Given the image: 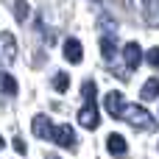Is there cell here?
I'll list each match as a JSON object with an SVG mask.
<instances>
[{
  "instance_id": "6da1fadb",
  "label": "cell",
  "mask_w": 159,
  "mask_h": 159,
  "mask_svg": "<svg viewBox=\"0 0 159 159\" xmlns=\"http://www.w3.org/2000/svg\"><path fill=\"white\" fill-rule=\"evenodd\" d=\"M123 120H129V126L134 129H143V131H157V120L151 112H145L143 106H129L123 112Z\"/></svg>"
},
{
  "instance_id": "7a4b0ae2",
  "label": "cell",
  "mask_w": 159,
  "mask_h": 159,
  "mask_svg": "<svg viewBox=\"0 0 159 159\" xmlns=\"http://www.w3.org/2000/svg\"><path fill=\"white\" fill-rule=\"evenodd\" d=\"M0 61L3 64H14L17 61V42L11 34H0Z\"/></svg>"
},
{
  "instance_id": "3957f363",
  "label": "cell",
  "mask_w": 159,
  "mask_h": 159,
  "mask_svg": "<svg viewBox=\"0 0 159 159\" xmlns=\"http://www.w3.org/2000/svg\"><path fill=\"white\" fill-rule=\"evenodd\" d=\"M78 123L84 129H89V131L98 129V106H95V101H87V106L78 112Z\"/></svg>"
},
{
  "instance_id": "277c9868",
  "label": "cell",
  "mask_w": 159,
  "mask_h": 159,
  "mask_svg": "<svg viewBox=\"0 0 159 159\" xmlns=\"http://www.w3.org/2000/svg\"><path fill=\"white\" fill-rule=\"evenodd\" d=\"M103 106H106V112H109L112 117H123V112H126V106H123V95H120L117 89L106 92V98H103Z\"/></svg>"
},
{
  "instance_id": "5b68a950",
  "label": "cell",
  "mask_w": 159,
  "mask_h": 159,
  "mask_svg": "<svg viewBox=\"0 0 159 159\" xmlns=\"http://www.w3.org/2000/svg\"><path fill=\"white\" fill-rule=\"evenodd\" d=\"M31 131H34V137H39V140H53V126H50V120H48L45 115H36V117H34Z\"/></svg>"
},
{
  "instance_id": "8992f818",
  "label": "cell",
  "mask_w": 159,
  "mask_h": 159,
  "mask_svg": "<svg viewBox=\"0 0 159 159\" xmlns=\"http://www.w3.org/2000/svg\"><path fill=\"white\" fill-rule=\"evenodd\" d=\"M53 143L73 151V148H75V134H73V129H70V126H56V129H53Z\"/></svg>"
},
{
  "instance_id": "52a82bcc",
  "label": "cell",
  "mask_w": 159,
  "mask_h": 159,
  "mask_svg": "<svg viewBox=\"0 0 159 159\" xmlns=\"http://www.w3.org/2000/svg\"><path fill=\"white\" fill-rule=\"evenodd\" d=\"M123 59H126V67H129V70H137L140 61H143V50H140V45H137V42H129V45L123 48Z\"/></svg>"
},
{
  "instance_id": "ba28073f",
  "label": "cell",
  "mask_w": 159,
  "mask_h": 159,
  "mask_svg": "<svg viewBox=\"0 0 159 159\" xmlns=\"http://www.w3.org/2000/svg\"><path fill=\"white\" fill-rule=\"evenodd\" d=\"M81 56H84L81 42H78V39H67V42H64V59H67L70 64H78V61H81Z\"/></svg>"
},
{
  "instance_id": "9c48e42d",
  "label": "cell",
  "mask_w": 159,
  "mask_h": 159,
  "mask_svg": "<svg viewBox=\"0 0 159 159\" xmlns=\"http://www.w3.org/2000/svg\"><path fill=\"white\" fill-rule=\"evenodd\" d=\"M106 148H109V154L123 157V154H126V140H123L120 134H109V137H106Z\"/></svg>"
},
{
  "instance_id": "30bf717a",
  "label": "cell",
  "mask_w": 159,
  "mask_h": 159,
  "mask_svg": "<svg viewBox=\"0 0 159 159\" xmlns=\"http://www.w3.org/2000/svg\"><path fill=\"white\" fill-rule=\"evenodd\" d=\"M140 98H143V101H154V98H159V78H148V81H145Z\"/></svg>"
},
{
  "instance_id": "8fae6325",
  "label": "cell",
  "mask_w": 159,
  "mask_h": 159,
  "mask_svg": "<svg viewBox=\"0 0 159 159\" xmlns=\"http://www.w3.org/2000/svg\"><path fill=\"white\" fill-rule=\"evenodd\" d=\"M101 53H103L106 61L115 59V53H117V42H115V36H103V39H101Z\"/></svg>"
},
{
  "instance_id": "7c38bea8",
  "label": "cell",
  "mask_w": 159,
  "mask_h": 159,
  "mask_svg": "<svg viewBox=\"0 0 159 159\" xmlns=\"http://www.w3.org/2000/svg\"><path fill=\"white\" fill-rule=\"evenodd\" d=\"M53 89L56 92H67L70 89V75L67 73H56L53 75Z\"/></svg>"
},
{
  "instance_id": "4fadbf2b",
  "label": "cell",
  "mask_w": 159,
  "mask_h": 159,
  "mask_svg": "<svg viewBox=\"0 0 159 159\" xmlns=\"http://www.w3.org/2000/svg\"><path fill=\"white\" fill-rule=\"evenodd\" d=\"M0 87H3V92L6 95H17V81L6 73V75H0Z\"/></svg>"
},
{
  "instance_id": "5bb4252c",
  "label": "cell",
  "mask_w": 159,
  "mask_h": 159,
  "mask_svg": "<svg viewBox=\"0 0 159 159\" xmlns=\"http://www.w3.org/2000/svg\"><path fill=\"white\" fill-rule=\"evenodd\" d=\"M14 17H17L20 22L28 20V3H25V0H17V3H14Z\"/></svg>"
},
{
  "instance_id": "9a60e30c",
  "label": "cell",
  "mask_w": 159,
  "mask_h": 159,
  "mask_svg": "<svg viewBox=\"0 0 159 159\" xmlns=\"http://www.w3.org/2000/svg\"><path fill=\"white\" fill-rule=\"evenodd\" d=\"M81 92H84V98H87V101H92V98H95V92H98V87H95V81H84V87H81Z\"/></svg>"
},
{
  "instance_id": "2e32d148",
  "label": "cell",
  "mask_w": 159,
  "mask_h": 159,
  "mask_svg": "<svg viewBox=\"0 0 159 159\" xmlns=\"http://www.w3.org/2000/svg\"><path fill=\"white\" fill-rule=\"evenodd\" d=\"M145 59H148L151 67H157V70H159V48H151V50L145 53Z\"/></svg>"
},
{
  "instance_id": "e0dca14e",
  "label": "cell",
  "mask_w": 159,
  "mask_h": 159,
  "mask_svg": "<svg viewBox=\"0 0 159 159\" xmlns=\"http://www.w3.org/2000/svg\"><path fill=\"white\" fill-rule=\"evenodd\" d=\"M11 145H14V151H17L20 157H25V154H28V145H25L20 137H14V143H11Z\"/></svg>"
},
{
  "instance_id": "ac0fdd59",
  "label": "cell",
  "mask_w": 159,
  "mask_h": 159,
  "mask_svg": "<svg viewBox=\"0 0 159 159\" xmlns=\"http://www.w3.org/2000/svg\"><path fill=\"white\" fill-rule=\"evenodd\" d=\"M131 3H134L137 8H145V0H131Z\"/></svg>"
},
{
  "instance_id": "d6986e66",
  "label": "cell",
  "mask_w": 159,
  "mask_h": 159,
  "mask_svg": "<svg viewBox=\"0 0 159 159\" xmlns=\"http://www.w3.org/2000/svg\"><path fill=\"white\" fill-rule=\"evenodd\" d=\"M0 148H3V137H0Z\"/></svg>"
},
{
  "instance_id": "ffe728a7",
  "label": "cell",
  "mask_w": 159,
  "mask_h": 159,
  "mask_svg": "<svg viewBox=\"0 0 159 159\" xmlns=\"http://www.w3.org/2000/svg\"><path fill=\"white\" fill-rule=\"evenodd\" d=\"M50 159H56V157H50Z\"/></svg>"
}]
</instances>
